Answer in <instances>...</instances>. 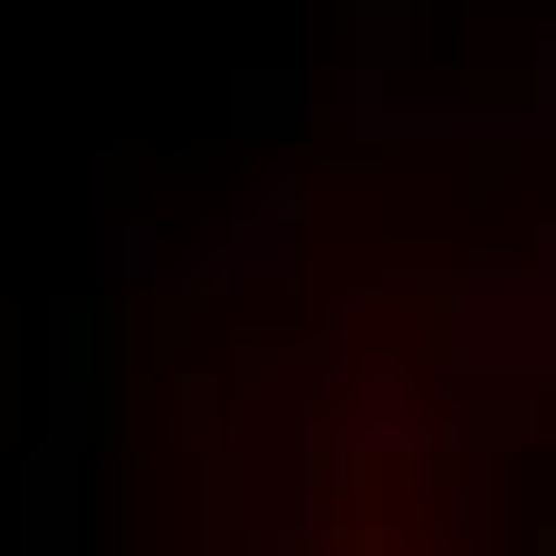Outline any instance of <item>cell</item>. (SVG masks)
Segmentation results:
<instances>
[{
  "label": "cell",
  "instance_id": "obj_1",
  "mask_svg": "<svg viewBox=\"0 0 556 556\" xmlns=\"http://www.w3.org/2000/svg\"><path fill=\"white\" fill-rule=\"evenodd\" d=\"M298 222H307V192H298V173L250 182V202H240V212H222V222L192 240V260H182V298L288 288V278H298Z\"/></svg>",
  "mask_w": 556,
  "mask_h": 556
},
{
  "label": "cell",
  "instance_id": "obj_2",
  "mask_svg": "<svg viewBox=\"0 0 556 556\" xmlns=\"http://www.w3.org/2000/svg\"><path fill=\"white\" fill-rule=\"evenodd\" d=\"M327 432L345 451H413V442H432V403L403 384V375H375V384H355L345 403H336Z\"/></svg>",
  "mask_w": 556,
  "mask_h": 556
},
{
  "label": "cell",
  "instance_id": "obj_3",
  "mask_svg": "<svg viewBox=\"0 0 556 556\" xmlns=\"http://www.w3.org/2000/svg\"><path fill=\"white\" fill-rule=\"evenodd\" d=\"M260 125H269V135L298 125V77H288V67H269V77L250 67V77H240V135H260Z\"/></svg>",
  "mask_w": 556,
  "mask_h": 556
},
{
  "label": "cell",
  "instance_id": "obj_4",
  "mask_svg": "<svg viewBox=\"0 0 556 556\" xmlns=\"http://www.w3.org/2000/svg\"><path fill=\"white\" fill-rule=\"evenodd\" d=\"M106 269L125 278V288H154V278H164V230L144 222V212H135V222H115V230H106Z\"/></svg>",
  "mask_w": 556,
  "mask_h": 556
}]
</instances>
